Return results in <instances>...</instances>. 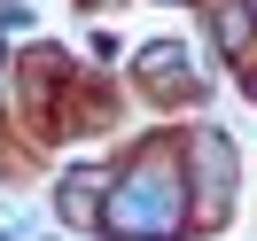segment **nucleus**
<instances>
[{
	"instance_id": "f257e3e1",
	"label": "nucleus",
	"mask_w": 257,
	"mask_h": 241,
	"mask_svg": "<svg viewBox=\"0 0 257 241\" xmlns=\"http://www.w3.org/2000/svg\"><path fill=\"white\" fill-rule=\"evenodd\" d=\"M179 225H187V210H179L172 163H133V179L109 202V233H125V241H172Z\"/></svg>"
},
{
	"instance_id": "f03ea898",
	"label": "nucleus",
	"mask_w": 257,
	"mask_h": 241,
	"mask_svg": "<svg viewBox=\"0 0 257 241\" xmlns=\"http://www.w3.org/2000/svg\"><path fill=\"white\" fill-rule=\"evenodd\" d=\"M226 179H234V156H226L218 132H203V140H195V210H203V218L226 202Z\"/></svg>"
},
{
	"instance_id": "7ed1b4c3",
	"label": "nucleus",
	"mask_w": 257,
	"mask_h": 241,
	"mask_svg": "<svg viewBox=\"0 0 257 241\" xmlns=\"http://www.w3.org/2000/svg\"><path fill=\"white\" fill-rule=\"evenodd\" d=\"M210 32H218L226 55H241V47H249V32H257V8H249V0H218V8H210Z\"/></svg>"
},
{
	"instance_id": "20e7f679",
	"label": "nucleus",
	"mask_w": 257,
	"mask_h": 241,
	"mask_svg": "<svg viewBox=\"0 0 257 241\" xmlns=\"http://www.w3.org/2000/svg\"><path fill=\"white\" fill-rule=\"evenodd\" d=\"M94 194H101V179H94V171H70V179H63V218H70V225H86V218H94Z\"/></svg>"
},
{
	"instance_id": "39448f33",
	"label": "nucleus",
	"mask_w": 257,
	"mask_h": 241,
	"mask_svg": "<svg viewBox=\"0 0 257 241\" xmlns=\"http://www.w3.org/2000/svg\"><path fill=\"white\" fill-rule=\"evenodd\" d=\"M141 78L179 86V78H187V55H179V47H148V55H141Z\"/></svg>"
},
{
	"instance_id": "423d86ee",
	"label": "nucleus",
	"mask_w": 257,
	"mask_h": 241,
	"mask_svg": "<svg viewBox=\"0 0 257 241\" xmlns=\"http://www.w3.org/2000/svg\"><path fill=\"white\" fill-rule=\"evenodd\" d=\"M249 94H257V78H249Z\"/></svg>"
}]
</instances>
